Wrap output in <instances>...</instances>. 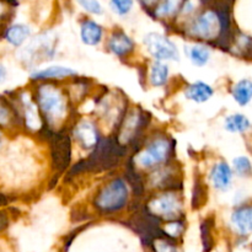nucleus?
<instances>
[{
	"label": "nucleus",
	"mask_w": 252,
	"mask_h": 252,
	"mask_svg": "<svg viewBox=\"0 0 252 252\" xmlns=\"http://www.w3.org/2000/svg\"><path fill=\"white\" fill-rule=\"evenodd\" d=\"M36 100L49 126L63 120L66 113V100L61 89L49 84L38 86L36 90Z\"/></svg>",
	"instance_id": "f257e3e1"
},
{
	"label": "nucleus",
	"mask_w": 252,
	"mask_h": 252,
	"mask_svg": "<svg viewBox=\"0 0 252 252\" xmlns=\"http://www.w3.org/2000/svg\"><path fill=\"white\" fill-rule=\"evenodd\" d=\"M128 201V187L122 179L111 181L103 187L95 199V206L105 213L121 211Z\"/></svg>",
	"instance_id": "f03ea898"
},
{
	"label": "nucleus",
	"mask_w": 252,
	"mask_h": 252,
	"mask_svg": "<svg viewBox=\"0 0 252 252\" xmlns=\"http://www.w3.org/2000/svg\"><path fill=\"white\" fill-rule=\"evenodd\" d=\"M144 44L147 51L155 59H158V62L179 61L180 59V53L176 44L162 34L154 33V32L148 33L144 37Z\"/></svg>",
	"instance_id": "7ed1b4c3"
},
{
	"label": "nucleus",
	"mask_w": 252,
	"mask_h": 252,
	"mask_svg": "<svg viewBox=\"0 0 252 252\" xmlns=\"http://www.w3.org/2000/svg\"><path fill=\"white\" fill-rule=\"evenodd\" d=\"M221 32H223V27H221L220 16L214 11H206L194 20L192 26L189 27V33L192 36L207 39V41L217 38L219 34H221Z\"/></svg>",
	"instance_id": "20e7f679"
},
{
	"label": "nucleus",
	"mask_w": 252,
	"mask_h": 252,
	"mask_svg": "<svg viewBox=\"0 0 252 252\" xmlns=\"http://www.w3.org/2000/svg\"><path fill=\"white\" fill-rule=\"evenodd\" d=\"M170 150L171 144L166 138H157L138 155L137 164L142 167L157 166L167 159Z\"/></svg>",
	"instance_id": "39448f33"
},
{
	"label": "nucleus",
	"mask_w": 252,
	"mask_h": 252,
	"mask_svg": "<svg viewBox=\"0 0 252 252\" xmlns=\"http://www.w3.org/2000/svg\"><path fill=\"white\" fill-rule=\"evenodd\" d=\"M149 209L154 217L175 220L182 212V203L179 197L174 193H166L155 197L149 204Z\"/></svg>",
	"instance_id": "423d86ee"
},
{
	"label": "nucleus",
	"mask_w": 252,
	"mask_h": 252,
	"mask_svg": "<svg viewBox=\"0 0 252 252\" xmlns=\"http://www.w3.org/2000/svg\"><path fill=\"white\" fill-rule=\"evenodd\" d=\"M52 56H53L52 39L46 34V36H39L38 38L31 42V44H29L26 49H24L21 58L26 63H31V62L37 61L39 58H41V61L42 59L51 58Z\"/></svg>",
	"instance_id": "0eeeda50"
},
{
	"label": "nucleus",
	"mask_w": 252,
	"mask_h": 252,
	"mask_svg": "<svg viewBox=\"0 0 252 252\" xmlns=\"http://www.w3.org/2000/svg\"><path fill=\"white\" fill-rule=\"evenodd\" d=\"M74 137L85 149H91L98 144V132L90 121H81L74 128Z\"/></svg>",
	"instance_id": "6e6552de"
},
{
	"label": "nucleus",
	"mask_w": 252,
	"mask_h": 252,
	"mask_svg": "<svg viewBox=\"0 0 252 252\" xmlns=\"http://www.w3.org/2000/svg\"><path fill=\"white\" fill-rule=\"evenodd\" d=\"M231 223L240 235L252 233V206H244L236 209L231 216Z\"/></svg>",
	"instance_id": "1a4fd4ad"
},
{
	"label": "nucleus",
	"mask_w": 252,
	"mask_h": 252,
	"mask_svg": "<svg viewBox=\"0 0 252 252\" xmlns=\"http://www.w3.org/2000/svg\"><path fill=\"white\" fill-rule=\"evenodd\" d=\"M108 49L117 57H126L133 52L134 43L132 39L122 31L115 32L108 39Z\"/></svg>",
	"instance_id": "9d476101"
},
{
	"label": "nucleus",
	"mask_w": 252,
	"mask_h": 252,
	"mask_svg": "<svg viewBox=\"0 0 252 252\" xmlns=\"http://www.w3.org/2000/svg\"><path fill=\"white\" fill-rule=\"evenodd\" d=\"M76 75V71L66 66H49V68L43 69V70H37L31 74L32 80H52V79H57V80H62V79L70 78V76Z\"/></svg>",
	"instance_id": "9b49d317"
},
{
	"label": "nucleus",
	"mask_w": 252,
	"mask_h": 252,
	"mask_svg": "<svg viewBox=\"0 0 252 252\" xmlns=\"http://www.w3.org/2000/svg\"><path fill=\"white\" fill-rule=\"evenodd\" d=\"M231 169L226 162H219L212 169L211 180L219 191H226L231 184Z\"/></svg>",
	"instance_id": "f8f14e48"
},
{
	"label": "nucleus",
	"mask_w": 252,
	"mask_h": 252,
	"mask_svg": "<svg viewBox=\"0 0 252 252\" xmlns=\"http://www.w3.org/2000/svg\"><path fill=\"white\" fill-rule=\"evenodd\" d=\"M66 135H62V138H56L53 144V159L58 169L63 170L68 165L70 158V144Z\"/></svg>",
	"instance_id": "ddd939ff"
},
{
	"label": "nucleus",
	"mask_w": 252,
	"mask_h": 252,
	"mask_svg": "<svg viewBox=\"0 0 252 252\" xmlns=\"http://www.w3.org/2000/svg\"><path fill=\"white\" fill-rule=\"evenodd\" d=\"M81 41L88 46H96L102 39V27L95 21L86 20L83 22L80 30Z\"/></svg>",
	"instance_id": "4468645a"
},
{
	"label": "nucleus",
	"mask_w": 252,
	"mask_h": 252,
	"mask_svg": "<svg viewBox=\"0 0 252 252\" xmlns=\"http://www.w3.org/2000/svg\"><path fill=\"white\" fill-rule=\"evenodd\" d=\"M213 89L211 85L203 83V81H197V83L191 84L185 91V95L189 100L194 101V102H206L213 96Z\"/></svg>",
	"instance_id": "2eb2a0df"
},
{
	"label": "nucleus",
	"mask_w": 252,
	"mask_h": 252,
	"mask_svg": "<svg viewBox=\"0 0 252 252\" xmlns=\"http://www.w3.org/2000/svg\"><path fill=\"white\" fill-rule=\"evenodd\" d=\"M30 33H31V30L26 25H12L5 32V39L12 46L19 47L29 38Z\"/></svg>",
	"instance_id": "dca6fc26"
},
{
	"label": "nucleus",
	"mask_w": 252,
	"mask_h": 252,
	"mask_svg": "<svg viewBox=\"0 0 252 252\" xmlns=\"http://www.w3.org/2000/svg\"><path fill=\"white\" fill-rule=\"evenodd\" d=\"M22 107H24L25 121H26L27 127L31 129H38L41 127V120H39L36 105L32 102L31 98L22 97Z\"/></svg>",
	"instance_id": "f3484780"
},
{
	"label": "nucleus",
	"mask_w": 252,
	"mask_h": 252,
	"mask_svg": "<svg viewBox=\"0 0 252 252\" xmlns=\"http://www.w3.org/2000/svg\"><path fill=\"white\" fill-rule=\"evenodd\" d=\"M233 97L239 105H248V103L252 100V81H239V83L233 88Z\"/></svg>",
	"instance_id": "a211bd4d"
},
{
	"label": "nucleus",
	"mask_w": 252,
	"mask_h": 252,
	"mask_svg": "<svg viewBox=\"0 0 252 252\" xmlns=\"http://www.w3.org/2000/svg\"><path fill=\"white\" fill-rule=\"evenodd\" d=\"M169 79V66L161 62H155L150 69V83L154 86H164Z\"/></svg>",
	"instance_id": "6ab92c4d"
},
{
	"label": "nucleus",
	"mask_w": 252,
	"mask_h": 252,
	"mask_svg": "<svg viewBox=\"0 0 252 252\" xmlns=\"http://www.w3.org/2000/svg\"><path fill=\"white\" fill-rule=\"evenodd\" d=\"M189 61L196 66H203L211 59V51L203 46H192L187 49Z\"/></svg>",
	"instance_id": "aec40b11"
},
{
	"label": "nucleus",
	"mask_w": 252,
	"mask_h": 252,
	"mask_svg": "<svg viewBox=\"0 0 252 252\" xmlns=\"http://www.w3.org/2000/svg\"><path fill=\"white\" fill-rule=\"evenodd\" d=\"M250 128V121L244 115L236 113L226 117L225 120V129L233 133H243Z\"/></svg>",
	"instance_id": "412c9836"
},
{
	"label": "nucleus",
	"mask_w": 252,
	"mask_h": 252,
	"mask_svg": "<svg viewBox=\"0 0 252 252\" xmlns=\"http://www.w3.org/2000/svg\"><path fill=\"white\" fill-rule=\"evenodd\" d=\"M12 120H14V115H12L9 103L0 96V127L6 128L7 126L11 125Z\"/></svg>",
	"instance_id": "4be33fe9"
},
{
	"label": "nucleus",
	"mask_w": 252,
	"mask_h": 252,
	"mask_svg": "<svg viewBox=\"0 0 252 252\" xmlns=\"http://www.w3.org/2000/svg\"><path fill=\"white\" fill-rule=\"evenodd\" d=\"M153 249L154 252H180L175 244L167 238H154L153 239Z\"/></svg>",
	"instance_id": "5701e85b"
},
{
	"label": "nucleus",
	"mask_w": 252,
	"mask_h": 252,
	"mask_svg": "<svg viewBox=\"0 0 252 252\" xmlns=\"http://www.w3.org/2000/svg\"><path fill=\"white\" fill-rule=\"evenodd\" d=\"M234 169L240 176H249L252 172L251 161L246 157H239L233 161Z\"/></svg>",
	"instance_id": "b1692460"
},
{
	"label": "nucleus",
	"mask_w": 252,
	"mask_h": 252,
	"mask_svg": "<svg viewBox=\"0 0 252 252\" xmlns=\"http://www.w3.org/2000/svg\"><path fill=\"white\" fill-rule=\"evenodd\" d=\"M180 2H181V0H165L157 9V15L160 17L170 16L179 9Z\"/></svg>",
	"instance_id": "393cba45"
},
{
	"label": "nucleus",
	"mask_w": 252,
	"mask_h": 252,
	"mask_svg": "<svg viewBox=\"0 0 252 252\" xmlns=\"http://www.w3.org/2000/svg\"><path fill=\"white\" fill-rule=\"evenodd\" d=\"M83 9L86 11L91 12V14L100 15L102 14V6H101L98 0H76Z\"/></svg>",
	"instance_id": "a878e982"
},
{
	"label": "nucleus",
	"mask_w": 252,
	"mask_h": 252,
	"mask_svg": "<svg viewBox=\"0 0 252 252\" xmlns=\"http://www.w3.org/2000/svg\"><path fill=\"white\" fill-rule=\"evenodd\" d=\"M111 5L118 15H126L132 9L133 0H111Z\"/></svg>",
	"instance_id": "bb28decb"
},
{
	"label": "nucleus",
	"mask_w": 252,
	"mask_h": 252,
	"mask_svg": "<svg viewBox=\"0 0 252 252\" xmlns=\"http://www.w3.org/2000/svg\"><path fill=\"white\" fill-rule=\"evenodd\" d=\"M182 231H184V225H182V223H180V221H175V220L174 223L167 224L166 228L164 229V233L166 234V238L174 239V240L181 235Z\"/></svg>",
	"instance_id": "cd10ccee"
},
{
	"label": "nucleus",
	"mask_w": 252,
	"mask_h": 252,
	"mask_svg": "<svg viewBox=\"0 0 252 252\" xmlns=\"http://www.w3.org/2000/svg\"><path fill=\"white\" fill-rule=\"evenodd\" d=\"M202 238H203V248L206 251H209L212 249V236H211V229H209L208 223L204 221L202 224Z\"/></svg>",
	"instance_id": "c85d7f7f"
},
{
	"label": "nucleus",
	"mask_w": 252,
	"mask_h": 252,
	"mask_svg": "<svg viewBox=\"0 0 252 252\" xmlns=\"http://www.w3.org/2000/svg\"><path fill=\"white\" fill-rule=\"evenodd\" d=\"M5 76H6V68H5V66L0 63V83L4 80Z\"/></svg>",
	"instance_id": "c756f323"
},
{
	"label": "nucleus",
	"mask_w": 252,
	"mask_h": 252,
	"mask_svg": "<svg viewBox=\"0 0 252 252\" xmlns=\"http://www.w3.org/2000/svg\"><path fill=\"white\" fill-rule=\"evenodd\" d=\"M4 12H5V7H4V5H2L1 2H0V19H1V17L4 16Z\"/></svg>",
	"instance_id": "7c9ffc66"
},
{
	"label": "nucleus",
	"mask_w": 252,
	"mask_h": 252,
	"mask_svg": "<svg viewBox=\"0 0 252 252\" xmlns=\"http://www.w3.org/2000/svg\"><path fill=\"white\" fill-rule=\"evenodd\" d=\"M2 142H4V135H2L1 130H0V148L2 147Z\"/></svg>",
	"instance_id": "2f4dec72"
}]
</instances>
